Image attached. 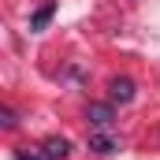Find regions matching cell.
Here are the masks:
<instances>
[{
  "label": "cell",
  "instance_id": "6da1fadb",
  "mask_svg": "<svg viewBox=\"0 0 160 160\" xmlns=\"http://www.w3.org/2000/svg\"><path fill=\"white\" fill-rule=\"evenodd\" d=\"M108 93H112V101H116V104H130V101H134V82L127 78V75H119V78H112Z\"/></svg>",
  "mask_w": 160,
  "mask_h": 160
},
{
  "label": "cell",
  "instance_id": "7a4b0ae2",
  "mask_svg": "<svg viewBox=\"0 0 160 160\" xmlns=\"http://www.w3.org/2000/svg\"><path fill=\"white\" fill-rule=\"evenodd\" d=\"M86 119L93 123V127H112V119H116V112H112V104H89L86 108Z\"/></svg>",
  "mask_w": 160,
  "mask_h": 160
},
{
  "label": "cell",
  "instance_id": "3957f363",
  "mask_svg": "<svg viewBox=\"0 0 160 160\" xmlns=\"http://www.w3.org/2000/svg\"><path fill=\"white\" fill-rule=\"evenodd\" d=\"M67 153H71L67 138H45V145H41V157L45 160H63Z\"/></svg>",
  "mask_w": 160,
  "mask_h": 160
},
{
  "label": "cell",
  "instance_id": "277c9868",
  "mask_svg": "<svg viewBox=\"0 0 160 160\" xmlns=\"http://www.w3.org/2000/svg\"><path fill=\"white\" fill-rule=\"evenodd\" d=\"M89 149H93V153H101V157H108V153H116V149H119V142H116L112 134L97 130V134H89Z\"/></svg>",
  "mask_w": 160,
  "mask_h": 160
},
{
  "label": "cell",
  "instance_id": "5b68a950",
  "mask_svg": "<svg viewBox=\"0 0 160 160\" xmlns=\"http://www.w3.org/2000/svg\"><path fill=\"white\" fill-rule=\"evenodd\" d=\"M52 15H56V4H52V0H45L38 11L30 15V30H34V34H38V30H45V26L52 22Z\"/></svg>",
  "mask_w": 160,
  "mask_h": 160
},
{
  "label": "cell",
  "instance_id": "8992f818",
  "mask_svg": "<svg viewBox=\"0 0 160 160\" xmlns=\"http://www.w3.org/2000/svg\"><path fill=\"white\" fill-rule=\"evenodd\" d=\"M0 123H4V130H11V127H15V112L4 108V112H0Z\"/></svg>",
  "mask_w": 160,
  "mask_h": 160
},
{
  "label": "cell",
  "instance_id": "52a82bcc",
  "mask_svg": "<svg viewBox=\"0 0 160 160\" xmlns=\"http://www.w3.org/2000/svg\"><path fill=\"white\" fill-rule=\"evenodd\" d=\"M15 160H38V157H30L26 149H19V153H15Z\"/></svg>",
  "mask_w": 160,
  "mask_h": 160
}]
</instances>
